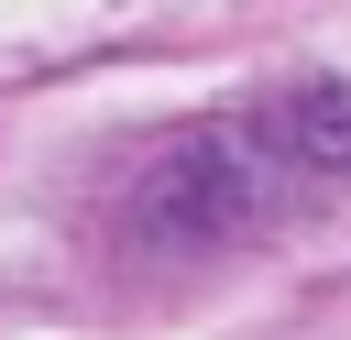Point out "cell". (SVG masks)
<instances>
[{
	"mask_svg": "<svg viewBox=\"0 0 351 340\" xmlns=\"http://www.w3.org/2000/svg\"><path fill=\"white\" fill-rule=\"evenodd\" d=\"M296 186V165L263 154V132H186L154 175H143V219L176 230V241H219V230H252L274 197Z\"/></svg>",
	"mask_w": 351,
	"mask_h": 340,
	"instance_id": "1",
	"label": "cell"
},
{
	"mask_svg": "<svg viewBox=\"0 0 351 340\" xmlns=\"http://www.w3.org/2000/svg\"><path fill=\"white\" fill-rule=\"evenodd\" d=\"M285 154L318 175V165H351V77H307L285 99Z\"/></svg>",
	"mask_w": 351,
	"mask_h": 340,
	"instance_id": "2",
	"label": "cell"
}]
</instances>
